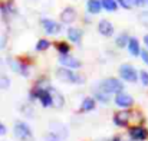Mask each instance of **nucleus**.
I'll list each match as a JSON object with an SVG mask.
<instances>
[{
	"label": "nucleus",
	"instance_id": "obj_1",
	"mask_svg": "<svg viewBox=\"0 0 148 141\" xmlns=\"http://www.w3.org/2000/svg\"><path fill=\"white\" fill-rule=\"evenodd\" d=\"M56 78L60 79L62 82H68V84H84L85 82V78L79 74H76L75 71H71L65 68H59L56 69Z\"/></svg>",
	"mask_w": 148,
	"mask_h": 141
},
{
	"label": "nucleus",
	"instance_id": "obj_2",
	"mask_svg": "<svg viewBox=\"0 0 148 141\" xmlns=\"http://www.w3.org/2000/svg\"><path fill=\"white\" fill-rule=\"evenodd\" d=\"M98 89L105 92V94H118V92H122L124 89V84L116 79V78H106V79H102L98 85Z\"/></svg>",
	"mask_w": 148,
	"mask_h": 141
},
{
	"label": "nucleus",
	"instance_id": "obj_3",
	"mask_svg": "<svg viewBox=\"0 0 148 141\" xmlns=\"http://www.w3.org/2000/svg\"><path fill=\"white\" fill-rule=\"evenodd\" d=\"M13 133H14V135L20 141H35L33 140V133H32L30 127L26 122H23V121H17L14 124Z\"/></svg>",
	"mask_w": 148,
	"mask_h": 141
},
{
	"label": "nucleus",
	"instance_id": "obj_4",
	"mask_svg": "<svg viewBox=\"0 0 148 141\" xmlns=\"http://www.w3.org/2000/svg\"><path fill=\"white\" fill-rule=\"evenodd\" d=\"M32 98L39 99V102L42 104V107L48 108V107H53V96L50 94L49 88H35L32 91Z\"/></svg>",
	"mask_w": 148,
	"mask_h": 141
},
{
	"label": "nucleus",
	"instance_id": "obj_5",
	"mask_svg": "<svg viewBox=\"0 0 148 141\" xmlns=\"http://www.w3.org/2000/svg\"><path fill=\"white\" fill-rule=\"evenodd\" d=\"M119 76H121L124 81L131 82V84H134V82H137V81L140 79V74L137 72L135 66H132V65H130V63H122V65L119 66Z\"/></svg>",
	"mask_w": 148,
	"mask_h": 141
},
{
	"label": "nucleus",
	"instance_id": "obj_6",
	"mask_svg": "<svg viewBox=\"0 0 148 141\" xmlns=\"http://www.w3.org/2000/svg\"><path fill=\"white\" fill-rule=\"evenodd\" d=\"M128 137L132 141H145L148 138V130L144 125H132L128 128Z\"/></svg>",
	"mask_w": 148,
	"mask_h": 141
},
{
	"label": "nucleus",
	"instance_id": "obj_7",
	"mask_svg": "<svg viewBox=\"0 0 148 141\" xmlns=\"http://www.w3.org/2000/svg\"><path fill=\"white\" fill-rule=\"evenodd\" d=\"M131 120V112L128 109H121L114 114V124L116 127H127Z\"/></svg>",
	"mask_w": 148,
	"mask_h": 141
},
{
	"label": "nucleus",
	"instance_id": "obj_8",
	"mask_svg": "<svg viewBox=\"0 0 148 141\" xmlns=\"http://www.w3.org/2000/svg\"><path fill=\"white\" fill-rule=\"evenodd\" d=\"M114 102H115L118 107H121V108H131V107L134 105V98L130 94L118 92V94H115Z\"/></svg>",
	"mask_w": 148,
	"mask_h": 141
},
{
	"label": "nucleus",
	"instance_id": "obj_9",
	"mask_svg": "<svg viewBox=\"0 0 148 141\" xmlns=\"http://www.w3.org/2000/svg\"><path fill=\"white\" fill-rule=\"evenodd\" d=\"M59 62H60V65H63L66 68H71V69H78V68L82 66L81 61L78 58H75V56H71L69 53L68 55H60L59 56Z\"/></svg>",
	"mask_w": 148,
	"mask_h": 141
},
{
	"label": "nucleus",
	"instance_id": "obj_10",
	"mask_svg": "<svg viewBox=\"0 0 148 141\" xmlns=\"http://www.w3.org/2000/svg\"><path fill=\"white\" fill-rule=\"evenodd\" d=\"M42 28H43V30L48 35H56V33L60 32L62 25L55 22V20H52V19H42Z\"/></svg>",
	"mask_w": 148,
	"mask_h": 141
},
{
	"label": "nucleus",
	"instance_id": "obj_11",
	"mask_svg": "<svg viewBox=\"0 0 148 141\" xmlns=\"http://www.w3.org/2000/svg\"><path fill=\"white\" fill-rule=\"evenodd\" d=\"M78 17V13L73 7H66L62 13H60V22L65 23V25H71L76 20Z\"/></svg>",
	"mask_w": 148,
	"mask_h": 141
},
{
	"label": "nucleus",
	"instance_id": "obj_12",
	"mask_svg": "<svg viewBox=\"0 0 148 141\" xmlns=\"http://www.w3.org/2000/svg\"><path fill=\"white\" fill-rule=\"evenodd\" d=\"M98 32L102 36L109 38V36L114 35V25H112L109 20L102 19V20H99V23H98Z\"/></svg>",
	"mask_w": 148,
	"mask_h": 141
},
{
	"label": "nucleus",
	"instance_id": "obj_13",
	"mask_svg": "<svg viewBox=\"0 0 148 141\" xmlns=\"http://www.w3.org/2000/svg\"><path fill=\"white\" fill-rule=\"evenodd\" d=\"M82 36H84V32H82L79 28L72 26V28L68 29V39H69L72 43H79L81 39H82Z\"/></svg>",
	"mask_w": 148,
	"mask_h": 141
},
{
	"label": "nucleus",
	"instance_id": "obj_14",
	"mask_svg": "<svg viewBox=\"0 0 148 141\" xmlns=\"http://www.w3.org/2000/svg\"><path fill=\"white\" fill-rule=\"evenodd\" d=\"M128 52L132 55V56H140V53H141V45H140V41L137 39V38H130V42H128Z\"/></svg>",
	"mask_w": 148,
	"mask_h": 141
},
{
	"label": "nucleus",
	"instance_id": "obj_15",
	"mask_svg": "<svg viewBox=\"0 0 148 141\" xmlns=\"http://www.w3.org/2000/svg\"><path fill=\"white\" fill-rule=\"evenodd\" d=\"M86 9H88V12L91 14H98V13H101V10L103 9L102 7V1L101 0H88Z\"/></svg>",
	"mask_w": 148,
	"mask_h": 141
},
{
	"label": "nucleus",
	"instance_id": "obj_16",
	"mask_svg": "<svg viewBox=\"0 0 148 141\" xmlns=\"http://www.w3.org/2000/svg\"><path fill=\"white\" fill-rule=\"evenodd\" d=\"M95 105H97V99H94V98H91V96H86V98L82 101V104H81V111L89 112V111L95 109Z\"/></svg>",
	"mask_w": 148,
	"mask_h": 141
},
{
	"label": "nucleus",
	"instance_id": "obj_17",
	"mask_svg": "<svg viewBox=\"0 0 148 141\" xmlns=\"http://www.w3.org/2000/svg\"><path fill=\"white\" fill-rule=\"evenodd\" d=\"M49 91H50V94H52V96H53V107H55V108H60V107H63V104H65L63 96L59 94L55 88H52V87H49Z\"/></svg>",
	"mask_w": 148,
	"mask_h": 141
},
{
	"label": "nucleus",
	"instance_id": "obj_18",
	"mask_svg": "<svg viewBox=\"0 0 148 141\" xmlns=\"http://www.w3.org/2000/svg\"><path fill=\"white\" fill-rule=\"evenodd\" d=\"M9 62H10L13 71H16L17 74H20V75H23V76H27V75H29L27 66H26L25 63H22V62H13V61H9Z\"/></svg>",
	"mask_w": 148,
	"mask_h": 141
},
{
	"label": "nucleus",
	"instance_id": "obj_19",
	"mask_svg": "<svg viewBox=\"0 0 148 141\" xmlns=\"http://www.w3.org/2000/svg\"><path fill=\"white\" fill-rule=\"evenodd\" d=\"M102 1V7L106 10V12H115L116 9H118V1L116 0H101Z\"/></svg>",
	"mask_w": 148,
	"mask_h": 141
},
{
	"label": "nucleus",
	"instance_id": "obj_20",
	"mask_svg": "<svg viewBox=\"0 0 148 141\" xmlns=\"http://www.w3.org/2000/svg\"><path fill=\"white\" fill-rule=\"evenodd\" d=\"M128 42H130V36L127 33H121L116 39H115V43L118 47H127L128 46Z\"/></svg>",
	"mask_w": 148,
	"mask_h": 141
},
{
	"label": "nucleus",
	"instance_id": "obj_21",
	"mask_svg": "<svg viewBox=\"0 0 148 141\" xmlns=\"http://www.w3.org/2000/svg\"><path fill=\"white\" fill-rule=\"evenodd\" d=\"M56 50L59 52V55H68L71 52V46L66 42H56Z\"/></svg>",
	"mask_w": 148,
	"mask_h": 141
},
{
	"label": "nucleus",
	"instance_id": "obj_22",
	"mask_svg": "<svg viewBox=\"0 0 148 141\" xmlns=\"http://www.w3.org/2000/svg\"><path fill=\"white\" fill-rule=\"evenodd\" d=\"M36 50L38 52H43V50H48L50 47V42L48 39H40V41H38V43H36Z\"/></svg>",
	"mask_w": 148,
	"mask_h": 141
},
{
	"label": "nucleus",
	"instance_id": "obj_23",
	"mask_svg": "<svg viewBox=\"0 0 148 141\" xmlns=\"http://www.w3.org/2000/svg\"><path fill=\"white\" fill-rule=\"evenodd\" d=\"M95 99H98V101L103 102V104H108V102H109V94H105V92H102V91H98V92L95 94Z\"/></svg>",
	"mask_w": 148,
	"mask_h": 141
},
{
	"label": "nucleus",
	"instance_id": "obj_24",
	"mask_svg": "<svg viewBox=\"0 0 148 141\" xmlns=\"http://www.w3.org/2000/svg\"><path fill=\"white\" fill-rule=\"evenodd\" d=\"M9 87H10V79H9L6 75L0 74V88H1V89H6V88H9Z\"/></svg>",
	"mask_w": 148,
	"mask_h": 141
},
{
	"label": "nucleus",
	"instance_id": "obj_25",
	"mask_svg": "<svg viewBox=\"0 0 148 141\" xmlns=\"http://www.w3.org/2000/svg\"><path fill=\"white\" fill-rule=\"evenodd\" d=\"M140 81L144 87H148V71H141L140 72Z\"/></svg>",
	"mask_w": 148,
	"mask_h": 141
},
{
	"label": "nucleus",
	"instance_id": "obj_26",
	"mask_svg": "<svg viewBox=\"0 0 148 141\" xmlns=\"http://www.w3.org/2000/svg\"><path fill=\"white\" fill-rule=\"evenodd\" d=\"M45 140L46 141H60V137H59V134H56V133H49Z\"/></svg>",
	"mask_w": 148,
	"mask_h": 141
},
{
	"label": "nucleus",
	"instance_id": "obj_27",
	"mask_svg": "<svg viewBox=\"0 0 148 141\" xmlns=\"http://www.w3.org/2000/svg\"><path fill=\"white\" fill-rule=\"evenodd\" d=\"M140 56H141V61H143V62H144L145 65H148V49H147V47L141 50Z\"/></svg>",
	"mask_w": 148,
	"mask_h": 141
},
{
	"label": "nucleus",
	"instance_id": "obj_28",
	"mask_svg": "<svg viewBox=\"0 0 148 141\" xmlns=\"http://www.w3.org/2000/svg\"><path fill=\"white\" fill-rule=\"evenodd\" d=\"M131 3V6H137V7H143L148 0H128Z\"/></svg>",
	"mask_w": 148,
	"mask_h": 141
},
{
	"label": "nucleus",
	"instance_id": "obj_29",
	"mask_svg": "<svg viewBox=\"0 0 148 141\" xmlns=\"http://www.w3.org/2000/svg\"><path fill=\"white\" fill-rule=\"evenodd\" d=\"M118 1V4L121 6V7H124V9H130L131 7V3L128 1V0H116Z\"/></svg>",
	"mask_w": 148,
	"mask_h": 141
},
{
	"label": "nucleus",
	"instance_id": "obj_30",
	"mask_svg": "<svg viewBox=\"0 0 148 141\" xmlns=\"http://www.w3.org/2000/svg\"><path fill=\"white\" fill-rule=\"evenodd\" d=\"M6 133H7V128H6V127L0 122V135H4Z\"/></svg>",
	"mask_w": 148,
	"mask_h": 141
},
{
	"label": "nucleus",
	"instance_id": "obj_31",
	"mask_svg": "<svg viewBox=\"0 0 148 141\" xmlns=\"http://www.w3.org/2000/svg\"><path fill=\"white\" fill-rule=\"evenodd\" d=\"M143 41H144V45H145V47L148 49V33L144 36V39H143Z\"/></svg>",
	"mask_w": 148,
	"mask_h": 141
},
{
	"label": "nucleus",
	"instance_id": "obj_32",
	"mask_svg": "<svg viewBox=\"0 0 148 141\" xmlns=\"http://www.w3.org/2000/svg\"><path fill=\"white\" fill-rule=\"evenodd\" d=\"M112 141H122V137H121V135H116V137L112 138Z\"/></svg>",
	"mask_w": 148,
	"mask_h": 141
}]
</instances>
